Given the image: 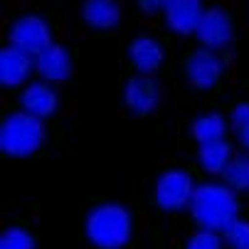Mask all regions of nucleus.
I'll list each match as a JSON object with an SVG mask.
<instances>
[{
    "instance_id": "obj_1",
    "label": "nucleus",
    "mask_w": 249,
    "mask_h": 249,
    "mask_svg": "<svg viewBox=\"0 0 249 249\" xmlns=\"http://www.w3.org/2000/svg\"><path fill=\"white\" fill-rule=\"evenodd\" d=\"M133 232L131 212L121 205H99L87 217V237L99 249H121Z\"/></svg>"
},
{
    "instance_id": "obj_2",
    "label": "nucleus",
    "mask_w": 249,
    "mask_h": 249,
    "mask_svg": "<svg viewBox=\"0 0 249 249\" xmlns=\"http://www.w3.org/2000/svg\"><path fill=\"white\" fill-rule=\"evenodd\" d=\"M190 212L205 230H225L232 220H237L234 190L210 183L200 185L190 200Z\"/></svg>"
},
{
    "instance_id": "obj_3",
    "label": "nucleus",
    "mask_w": 249,
    "mask_h": 249,
    "mask_svg": "<svg viewBox=\"0 0 249 249\" xmlns=\"http://www.w3.org/2000/svg\"><path fill=\"white\" fill-rule=\"evenodd\" d=\"M45 138V128L40 116H35L30 111H18L10 114L3 126H0V148L8 156H30L40 148Z\"/></svg>"
},
{
    "instance_id": "obj_4",
    "label": "nucleus",
    "mask_w": 249,
    "mask_h": 249,
    "mask_svg": "<svg viewBox=\"0 0 249 249\" xmlns=\"http://www.w3.org/2000/svg\"><path fill=\"white\" fill-rule=\"evenodd\" d=\"M195 195L193 178L185 170H168L156 183V202L163 210H180Z\"/></svg>"
},
{
    "instance_id": "obj_5",
    "label": "nucleus",
    "mask_w": 249,
    "mask_h": 249,
    "mask_svg": "<svg viewBox=\"0 0 249 249\" xmlns=\"http://www.w3.org/2000/svg\"><path fill=\"white\" fill-rule=\"evenodd\" d=\"M10 40L15 47L30 52L32 57H37L45 47H50V27L42 18H35V15H27V18H20L13 30H10Z\"/></svg>"
},
{
    "instance_id": "obj_6",
    "label": "nucleus",
    "mask_w": 249,
    "mask_h": 249,
    "mask_svg": "<svg viewBox=\"0 0 249 249\" xmlns=\"http://www.w3.org/2000/svg\"><path fill=\"white\" fill-rule=\"evenodd\" d=\"M197 37L207 45V47H225L230 40H232V22L227 18L225 10L220 8H212V10H205L200 22H197Z\"/></svg>"
},
{
    "instance_id": "obj_7",
    "label": "nucleus",
    "mask_w": 249,
    "mask_h": 249,
    "mask_svg": "<svg viewBox=\"0 0 249 249\" xmlns=\"http://www.w3.org/2000/svg\"><path fill=\"white\" fill-rule=\"evenodd\" d=\"M165 18H168V25L180 32V35H190L197 30V22L202 18V5L200 0H165Z\"/></svg>"
},
{
    "instance_id": "obj_8",
    "label": "nucleus",
    "mask_w": 249,
    "mask_h": 249,
    "mask_svg": "<svg viewBox=\"0 0 249 249\" xmlns=\"http://www.w3.org/2000/svg\"><path fill=\"white\" fill-rule=\"evenodd\" d=\"M32 69V54L20 47H5L0 52V82L5 87H18L27 79Z\"/></svg>"
},
{
    "instance_id": "obj_9",
    "label": "nucleus",
    "mask_w": 249,
    "mask_h": 249,
    "mask_svg": "<svg viewBox=\"0 0 249 249\" xmlns=\"http://www.w3.org/2000/svg\"><path fill=\"white\" fill-rule=\"evenodd\" d=\"M220 74H222V59L210 50H197L188 62V77L200 89H210L220 79Z\"/></svg>"
},
{
    "instance_id": "obj_10",
    "label": "nucleus",
    "mask_w": 249,
    "mask_h": 249,
    "mask_svg": "<svg viewBox=\"0 0 249 249\" xmlns=\"http://www.w3.org/2000/svg\"><path fill=\"white\" fill-rule=\"evenodd\" d=\"M35 67L45 79L52 82H64L69 74H72V59H69L67 50L59 45H50L45 47L37 57H35Z\"/></svg>"
},
{
    "instance_id": "obj_11",
    "label": "nucleus",
    "mask_w": 249,
    "mask_h": 249,
    "mask_svg": "<svg viewBox=\"0 0 249 249\" xmlns=\"http://www.w3.org/2000/svg\"><path fill=\"white\" fill-rule=\"evenodd\" d=\"M160 99V89L153 79L148 77H136L126 84V104L136 114H148L158 106Z\"/></svg>"
},
{
    "instance_id": "obj_12",
    "label": "nucleus",
    "mask_w": 249,
    "mask_h": 249,
    "mask_svg": "<svg viewBox=\"0 0 249 249\" xmlns=\"http://www.w3.org/2000/svg\"><path fill=\"white\" fill-rule=\"evenodd\" d=\"M22 106H25V111L35 114V116H52L54 109H57V94L45 87V84H32L22 91Z\"/></svg>"
},
{
    "instance_id": "obj_13",
    "label": "nucleus",
    "mask_w": 249,
    "mask_h": 249,
    "mask_svg": "<svg viewBox=\"0 0 249 249\" xmlns=\"http://www.w3.org/2000/svg\"><path fill=\"white\" fill-rule=\"evenodd\" d=\"M128 57L141 72H153V69H158L160 62H163V47L151 37H138L128 47Z\"/></svg>"
},
{
    "instance_id": "obj_14",
    "label": "nucleus",
    "mask_w": 249,
    "mask_h": 249,
    "mask_svg": "<svg viewBox=\"0 0 249 249\" xmlns=\"http://www.w3.org/2000/svg\"><path fill=\"white\" fill-rule=\"evenodd\" d=\"M232 160V148L227 141H207L200 143V163L210 173H225L227 163Z\"/></svg>"
},
{
    "instance_id": "obj_15",
    "label": "nucleus",
    "mask_w": 249,
    "mask_h": 249,
    "mask_svg": "<svg viewBox=\"0 0 249 249\" xmlns=\"http://www.w3.org/2000/svg\"><path fill=\"white\" fill-rule=\"evenodd\" d=\"M82 13H84V20L94 27H114L121 18L119 5L114 0H87Z\"/></svg>"
},
{
    "instance_id": "obj_16",
    "label": "nucleus",
    "mask_w": 249,
    "mask_h": 249,
    "mask_svg": "<svg viewBox=\"0 0 249 249\" xmlns=\"http://www.w3.org/2000/svg\"><path fill=\"white\" fill-rule=\"evenodd\" d=\"M227 133V124L220 114H207V116H200L195 124H193V136L200 141V143H207V141H220L225 138Z\"/></svg>"
},
{
    "instance_id": "obj_17",
    "label": "nucleus",
    "mask_w": 249,
    "mask_h": 249,
    "mask_svg": "<svg viewBox=\"0 0 249 249\" xmlns=\"http://www.w3.org/2000/svg\"><path fill=\"white\" fill-rule=\"evenodd\" d=\"M225 178L234 190H247L249 193V156H237L227 163Z\"/></svg>"
},
{
    "instance_id": "obj_18",
    "label": "nucleus",
    "mask_w": 249,
    "mask_h": 249,
    "mask_svg": "<svg viewBox=\"0 0 249 249\" xmlns=\"http://www.w3.org/2000/svg\"><path fill=\"white\" fill-rule=\"evenodd\" d=\"M225 239L230 242L232 249H249V222L232 220L225 227Z\"/></svg>"
},
{
    "instance_id": "obj_19",
    "label": "nucleus",
    "mask_w": 249,
    "mask_h": 249,
    "mask_svg": "<svg viewBox=\"0 0 249 249\" xmlns=\"http://www.w3.org/2000/svg\"><path fill=\"white\" fill-rule=\"evenodd\" d=\"M0 249H35L32 234H27L20 227H10L0 237Z\"/></svg>"
},
{
    "instance_id": "obj_20",
    "label": "nucleus",
    "mask_w": 249,
    "mask_h": 249,
    "mask_svg": "<svg viewBox=\"0 0 249 249\" xmlns=\"http://www.w3.org/2000/svg\"><path fill=\"white\" fill-rule=\"evenodd\" d=\"M188 249H222V239L215 234V230H202L188 239Z\"/></svg>"
},
{
    "instance_id": "obj_21",
    "label": "nucleus",
    "mask_w": 249,
    "mask_h": 249,
    "mask_svg": "<svg viewBox=\"0 0 249 249\" xmlns=\"http://www.w3.org/2000/svg\"><path fill=\"white\" fill-rule=\"evenodd\" d=\"M247 124H249V104H239L237 109L232 111V128L239 133Z\"/></svg>"
},
{
    "instance_id": "obj_22",
    "label": "nucleus",
    "mask_w": 249,
    "mask_h": 249,
    "mask_svg": "<svg viewBox=\"0 0 249 249\" xmlns=\"http://www.w3.org/2000/svg\"><path fill=\"white\" fill-rule=\"evenodd\" d=\"M141 5H143L146 13H153V10H158V8L165 5V0H141Z\"/></svg>"
},
{
    "instance_id": "obj_23",
    "label": "nucleus",
    "mask_w": 249,
    "mask_h": 249,
    "mask_svg": "<svg viewBox=\"0 0 249 249\" xmlns=\"http://www.w3.org/2000/svg\"><path fill=\"white\" fill-rule=\"evenodd\" d=\"M239 138H242V143H244V146L249 148V124H247V126H244V128L239 131Z\"/></svg>"
}]
</instances>
